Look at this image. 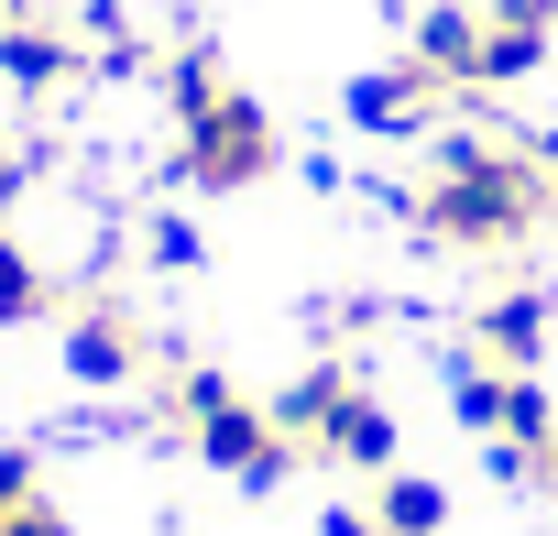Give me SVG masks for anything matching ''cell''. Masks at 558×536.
<instances>
[{"mask_svg":"<svg viewBox=\"0 0 558 536\" xmlns=\"http://www.w3.org/2000/svg\"><path fill=\"white\" fill-rule=\"evenodd\" d=\"M536 165H547V186H558V132H547V143H536Z\"/></svg>","mask_w":558,"mask_h":536,"instance_id":"16","label":"cell"},{"mask_svg":"<svg viewBox=\"0 0 558 536\" xmlns=\"http://www.w3.org/2000/svg\"><path fill=\"white\" fill-rule=\"evenodd\" d=\"M547 208H558L547 165H536V154H504V143H471V132L438 143V175H427V197H416L427 241H449V252H514Z\"/></svg>","mask_w":558,"mask_h":536,"instance_id":"1","label":"cell"},{"mask_svg":"<svg viewBox=\"0 0 558 536\" xmlns=\"http://www.w3.org/2000/svg\"><path fill=\"white\" fill-rule=\"evenodd\" d=\"M373 525H384V536H438V525H449V492L416 482V471H395V482L373 492Z\"/></svg>","mask_w":558,"mask_h":536,"instance_id":"10","label":"cell"},{"mask_svg":"<svg viewBox=\"0 0 558 536\" xmlns=\"http://www.w3.org/2000/svg\"><path fill=\"white\" fill-rule=\"evenodd\" d=\"M23 503H34V460H23V449H0V514H23Z\"/></svg>","mask_w":558,"mask_h":536,"instance_id":"14","label":"cell"},{"mask_svg":"<svg viewBox=\"0 0 558 536\" xmlns=\"http://www.w3.org/2000/svg\"><path fill=\"white\" fill-rule=\"evenodd\" d=\"M482 351H493V373H536V351H547V296H536V285L493 296V307H482Z\"/></svg>","mask_w":558,"mask_h":536,"instance_id":"8","label":"cell"},{"mask_svg":"<svg viewBox=\"0 0 558 536\" xmlns=\"http://www.w3.org/2000/svg\"><path fill=\"white\" fill-rule=\"evenodd\" d=\"M427 110H438V77H427V66H373V77L351 88V121H362V132H416Z\"/></svg>","mask_w":558,"mask_h":536,"instance_id":"6","label":"cell"},{"mask_svg":"<svg viewBox=\"0 0 558 536\" xmlns=\"http://www.w3.org/2000/svg\"><path fill=\"white\" fill-rule=\"evenodd\" d=\"M175 165H186V186H208V197L263 186V175H274V110L241 99V88H219L208 110L175 121Z\"/></svg>","mask_w":558,"mask_h":536,"instance_id":"2","label":"cell"},{"mask_svg":"<svg viewBox=\"0 0 558 536\" xmlns=\"http://www.w3.org/2000/svg\"><path fill=\"white\" fill-rule=\"evenodd\" d=\"M318 449H329V460H351V471H384V460H395V416L351 383V394L318 416Z\"/></svg>","mask_w":558,"mask_h":536,"instance_id":"9","label":"cell"},{"mask_svg":"<svg viewBox=\"0 0 558 536\" xmlns=\"http://www.w3.org/2000/svg\"><path fill=\"white\" fill-rule=\"evenodd\" d=\"M23 318H45V275H34V252L0 230V329H23Z\"/></svg>","mask_w":558,"mask_h":536,"instance_id":"12","label":"cell"},{"mask_svg":"<svg viewBox=\"0 0 558 536\" xmlns=\"http://www.w3.org/2000/svg\"><path fill=\"white\" fill-rule=\"evenodd\" d=\"M132 362H143V329H132L121 307H88V318L66 329V373H77V383H132Z\"/></svg>","mask_w":558,"mask_h":536,"instance_id":"7","label":"cell"},{"mask_svg":"<svg viewBox=\"0 0 558 536\" xmlns=\"http://www.w3.org/2000/svg\"><path fill=\"white\" fill-rule=\"evenodd\" d=\"M318 536H384V525H373V514H351V503H340V514H329V525H318Z\"/></svg>","mask_w":558,"mask_h":536,"instance_id":"15","label":"cell"},{"mask_svg":"<svg viewBox=\"0 0 558 536\" xmlns=\"http://www.w3.org/2000/svg\"><path fill=\"white\" fill-rule=\"evenodd\" d=\"M286 427H274V405H219V416H197V460L208 471H230V482H286Z\"/></svg>","mask_w":558,"mask_h":536,"instance_id":"3","label":"cell"},{"mask_svg":"<svg viewBox=\"0 0 558 536\" xmlns=\"http://www.w3.org/2000/svg\"><path fill=\"white\" fill-rule=\"evenodd\" d=\"M0 536H77V525H66V514H56V503H45V492H34V503H23V514H0Z\"/></svg>","mask_w":558,"mask_h":536,"instance_id":"13","label":"cell"},{"mask_svg":"<svg viewBox=\"0 0 558 536\" xmlns=\"http://www.w3.org/2000/svg\"><path fill=\"white\" fill-rule=\"evenodd\" d=\"M438 88H482V12H460V0H438V12H416V56Z\"/></svg>","mask_w":558,"mask_h":536,"instance_id":"5","label":"cell"},{"mask_svg":"<svg viewBox=\"0 0 558 536\" xmlns=\"http://www.w3.org/2000/svg\"><path fill=\"white\" fill-rule=\"evenodd\" d=\"M547 34H558V0H493V12H482V88L536 77Z\"/></svg>","mask_w":558,"mask_h":536,"instance_id":"4","label":"cell"},{"mask_svg":"<svg viewBox=\"0 0 558 536\" xmlns=\"http://www.w3.org/2000/svg\"><path fill=\"white\" fill-rule=\"evenodd\" d=\"M77 56L56 45V34H34V23H12V34H0V77H23V88H56Z\"/></svg>","mask_w":558,"mask_h":536,"instance_id":"11","label":"cell"},{"mask_svg":"<svg viewBox=\"0 0 558 536\" xmlns=\"http://www.w3.org/2000/svg\"><path fill=\"white\" fill-rule=\"evenodd\" d=\"M0 186H12V175H0Z\"/></svg>","mask_w":558,"mask_h":536,"instance_id":"17","label":"cell"}]
</instances>
